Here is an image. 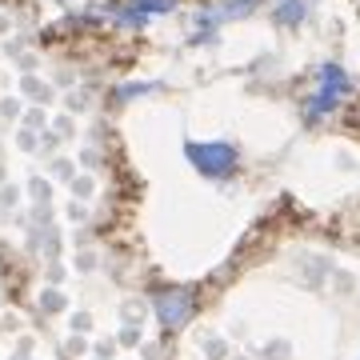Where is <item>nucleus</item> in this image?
Listing matches in <instances>:
<instances>
[{
	"label": "nucleus",
	"instance_id": "f03ea898",
	"mask_svg": "<svg viewBox=\"0 0 360 360\" xmlns=\"http://www.w3.org/2000/svg\"><path fill=\"white\" fill-rule=\"evenodd\" d=\"M345 92H348V77L336 65H324L321 68V89H316V101H312V108H309V120L324 116L336 101H340V96H345Z\"/></svg>",
	"mask_w": 360,
	"mask_h": 360
},
{
	"label": "nucleus",
	"instance_id": "39448f33",
	"mask_svg": "<svg viewBox=\"0 0 360 360\" xmlns=\"http://www.w3.org/2000/svg\"><path fill=\"white\" fill-rule=\"evenodd\" d=\"M257 8V0H224V4H217L212 13H205V25H212V20H232V16H245Z\"/></svg>",
	"mask_w": 360,
	"mask_h": 360
},
{
	"label": "nucleus",
	"instance_id": "20e7f679",
	"mask_svg": "<svg viewBox=\"0 0 360 360\" xmlns=\"http://www.w3.org/2000/svg\"><path fill=\"white\" fill-rule=\"evenodd\" d=\"M156 309H160L165 324H180L184 316H188V309H193V300H188L184 292H165V296H156Z\"/></svg>",
	"mask_w": 360,
	"mask_h": 360
},
{
	"label": "nucleus",
	"instance_id": "423d86ee",
	"mask_svg": "<svg viewBox=\"0 0 360 360\" xmlns=\"http://www.w3.org/2000/svg\"><path fill=\"white\" fill-rule=\"evenodd\" d=\"M300 16H304V4L300 0H288L284 8H276V20H284V25H296Z\"/></svg>",
	"mask_w": 360,
	"mask_h": 360
},
{
	"label": "nucleus",
	"instance_id": "7ed1b4c3",
	"mask_svg": "<svg viewBox=\"0 0 360 360\" xmlns=\"http://www.w3.org/2000/svg\"><path fill=\"white\" fill-rule=\"evenodd\" d=\"M172 4H176V0H129V4L116 13V20H120V25H141L144 16L172 13Z\"/></svg>",
	"mask_w": 360,
	"mask_h": 360
},
{
	"label": "nucleus",
	"instance_id": "f257e3e1",
	"mask_svg": "<svg viewBox=\"0 0 360 360\" xmlns=\"http://www.w3.org/2000/svg\"><path fill=\"white\" fill-rule=\"evenodd\" d=\"M188 160H193L205 176H229L236 168V153L229 144H188Z\"/></svg>",
	"mask_w": 360,
	"mask_h": 360
},
{
	"label": "nucleus",
	"instance_id": "0eeeda50",
	"mask_svg": "<svg viewBox=\"0 0 360 360\" xmlns=\"http://www.w3.org/2000/svg\"><path fill=\"white\" fill-rule=\"evenodd\" d=\"M25 92H28V96H37V101H49L44 84H37V80H25Z\"/></svg>",
	"mask_w": 360,
	"mask_h": 360
}]
</instances>
